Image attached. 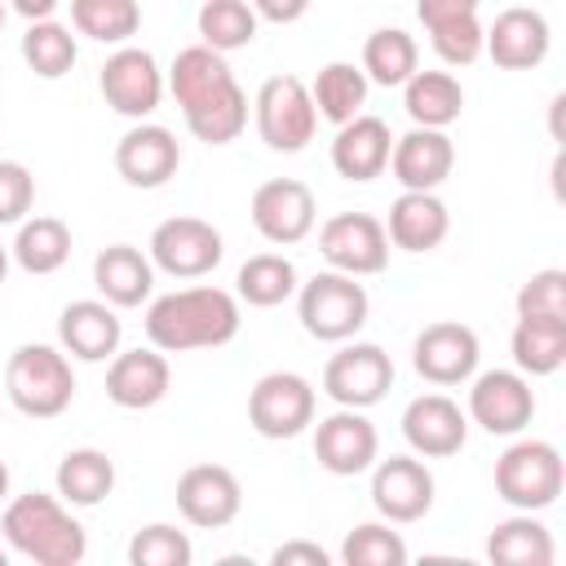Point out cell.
Listing matches in <instances>:
<instances>
[{
	"instance_id": "e575fe53",
	"label": "cell",
	"mask_w": 566,
	"mask_h": 566,
	"mask_svg": "<svg viewBox=\"0 0 566 566\" xmlns=\"http://www.w3.org/2000/svg\"><path fill=\"white\" fill-rule=\"evenodd\" d=\"M230 80H234V71H230L226 53H217V49H208V44L181 49V53L172 57V66H168V93H172V102H177L181 111H186L190 102L208 97L212 88L230 84Z\"/></svg>"
},
{
	"instance_id": "b9f144b4",
	"label": "cell",
	"mask_w": 566,
	"mask_h": 566,
	"mask_svg": "<svg viewBox=\"0 0 566 566\" xmlns=\"http://www.w3.org/2000/svg\"><path fill=\"white\" fill-rule=\"evenodd\" d=\"M482 31L486 27L478 22V13H464V18H447V22L429 27V40L447 66H469L482 57Z\"/></svg>"
},
{
	"instance_id": "7402d4cb",
	"label": "cell",
	"mask_w": 566,
	"mask_h": 566,
	"mask_svg": "<svg viewBox=\"0 0 566 566\" xmlns=\"http://www.w3.org/2000/svg\"><path fill=\"white\" fill-rule=\"evenodd\" d=\"M172 385V367L164 358V349H115L111 367H106V398L124 411H146L155 402L168 398Z\"/></svg>"
},
{
	"instance_id": "d590c367",
	"label": "cell",
	"mask_w": 566,
	"mask_h": 566,
	"mask_svg": "<svg viewBox=\"0 0 566 566\" xmlns=\"http://www.w3.org/2000/svg\"><path fill=\"white\" fill-rule=\"evenodd\" d=\"M234 292H239V301H248L256 310H274L296 292V265L283 252H256L239 265Z\"/></svg>"
},
{
	"instance_id": "f5cc1de1",
	"label": "cell",
	"mask_w": 566,
	"mask_h": 566,
	"mask_svg": "<svg viewBox=\"0 0 566 566\" xmlns=\"http://www.w3.org/2000/svg\"><path fill=\"white\" fill-rule=\"evenodd\" d=\"M0 27H4V0H0Z\"/></svg>"
},
{
	"instance_id": "ac0fdd59",
	"label": "cell",
	"mask_w": 566,
	"mask_h": 566,
	"mask_svg": "<svg viewBox=\"0 0 566 566\" xmlns=\"http://www.w3.org/2000/svg\"><path fill=\"white\" fill-rule=\"evenodd\" d=\"M553 31L548 18L539 9H504L495 13V22L482 31V53L500 66V71H535L548 57Z\"/></svg>"
},
{
	"instance_id": "7c38bea8",
	"label": "cell",
	"mask_w": 566,
	"mask_h": 566,
	"mask_svg": "<svg viewBox=\"0 0 566 566\" xmlns=\"http://www.w3.org/2000/svg\"><path fill=\"white\" fill-rule=\"evenodd\" d=\"M248 212H252L256 234H261L265 243H279V248L301 243V239L314 230V217H318L314 190H310L305 181H296V177L261 181V186L252 190Z\"/></svg>"
},
{
	"instance_id": "4316f807",
	"label": "cell",
	"mask_w": 566,
	"mask_h": 566,
	"mask_svg": "<svg viewBox=\"0 0 566 566\" xmlns=\"http://www.w3.org/2000/svg\"><path fill=\"white\" fill-rule=\"evenodd\" d=\"M57 495L62 504H75V509H93L102 504L111 491H115V460L97 447H75L57 460Z\"/></svg>"
},
{
	"instance_id": "d4e9b609",
	"label": "cell",
	"mask_w": 566,
	"mask_h": 566,
	"mask_svg": "<svg viewBox=\"0 0 566 566\" xmlns=\"http://www.w3.org/2000/svg\"><path fill=\"white\" fill-rule=\"evenodd\" d=\"M451 230V212L438 199V190H402L389 203V243L402 252H433Z\"/></svg>"
},
{
	"instance_id": "8fae6325",
	"label": "cell",
	"mask_w": 566,
	"mask_h": 566,
	"mask_svg": "<svg viewBox=\"0 0 566 566\" xmlns=\"http://www.w3.org/2000/svg\"><path fill=\"white\" fill-rule=\"evenodd\" d=\"M97 88H102V97H106V106H111L115 115L146 119L150 111H159V97H164V71H159V62H155L150 49L119 44V49L102 62Z\"/></svg>"
},
{
	"instance_id": "74e56055",
	"label": "cell",
	"mask_w": 566,
	"mask_h": 566,
	"mask_svg": "<svg viewBox=\"0 0 566 566\" xmlns=\"http://www.w3.org/2000/svg\"><path fill=\"white\" fill-rule=\"evenodd\" d=\"M71 27L97 44H124L142 27L137 0H71Z\"/></svg>"
},
{
	"instance_id": "277c9868",
	"label": "cell",
	"mask_w": 566,
	"mask_h": 566,
	"mask_svg": "<svg viewBox=\"0 0 566 566\" xmlns=\"http://www.w3.org/2000/svg\"><path fill=\"white\" fill-rule=\"evenodd\" d=\"M562 486H566L562 451L544 438H517L495 460V495L517 513H539L557 504Z\"/></svg>"
},
{
	"instance_id": "f35d334b",
	"label": "cell",
	"mask_w": 566,
	"mask_h": 566,
	"mask_svg": "<svg viewBox=\"0 0 566 566\" xmlns=\"http://www.w3.org/2000/svg\"><path fill=\"white\" fill-rule=\"evenodd\" d=\"M75 57H80V49H75L71 27H62L53 18H40V22L27 27V35H22V62L40 80H62L75 66Z\"/></svg>"
},
{
	"instance_id": "c3c4849f",
	"label": "cell",
	"mask_w": 566,
	"mask_h": 566,
	"mask_svg": "<svg viewBox=\"0 0 566 566\" xmlns=\"http://www.w3.org/2000/svg\"><path fill=\"white\" fill-rule=\"evenodd\" d=\"M27 22H40V18H53V9L62 4V0H9Z\"/></svg>"
},
{
	"instance_id": "ffe728a7",
	"label": "cell",
	"mask_w": 566,
	"mask_h": 566,
	"mask_svg": "<svg viewBox=\"0 0 566 566\" xmlns=\"http://www.w3.org/2000/svg\"><path fill=\"white\" fill-rule=\"evenodd\" d=\"M177 168H181V146L164 124H133L115 142V172L137 190L164 186Z\"/></svg>"
},
{
	"instance_id": "8d00e7d4",
	"label": "cell",
	"mask_w": 566,
	"mask_h": 566,
	"mask_svg": "<svg viewBox=\"0 0 566 566\" xmlns=\"http://www.w3.org/2000/svg\"><path fill=\"white\" fill-rule=\"evenodd\" d=\"M195 22H199V44L217 53H234L256 40V9L248 0H203Z\"/></svg>"
},
{
	"instance_id": "ba28073f",
	"label": "cell",
	"mask_w": 566,
	"mask_h": 566,
	"mask_svg": "<svg viewBox=\"0 0 566 566\" xmlns=\"http://www.w3.org/2000/svg\"><path fill=\"white\" fill-rule=\"evenodd\" d=\"M314 385L301 371H265L248 394V424L261 438L283 442L314 424Z\"/></svg>"
},
{
	"instance_id": "5b68a950",
	"label": "cell",
	"mask_w": 566,
	"mask_h": 566,
	"mask_svg": "<svg viewBox=\"0 0 566 566\" xmlns=\"http://www.w3.org/2000/svg\"><path fill=\"white\" fill-rule=\"evenodd\" d=\"M296 314H301V327L314 336V340H354L371 314V301H367V287L354 279V274H340V270H323L314 274L310 283H301V296H296Z\"/></svg>"
},
{
	"instance_id": "44dd1931",
	"label": "cell",
	"mask_w": 566,
	"mask_h": 566,
	"mask_svg": "<svg viewBox=\"0 0 566 566\" xmlns=\"http://www.w3.org/2000/svg\"><path fill=\"white\" fill-rule=\"evenodd\" d=\"M455 168V146L447 137V128H411L402 137H394L389 150V172L402 190H438Z\"/></svg>"
},
{
	"instance_id": "e0dca14e",
	"label": "cell",
	"mask_w": 566,
	"mask_h": 566,
	"mask_svg": "<svg viewBox=\"0 0 566 566\" xmlns=\"http://www.w3.org/2000/svg\"><path fill=\"white\" fill-rule=\"evenodd\" d=\"M433 473L416 455H389L371 469V504L385 522H420L433 509Z\"/></svg>"
},
{
	"instance_id": "7bdbcfd3",
	"label": "cell",
	"mask_w": 566,
	"mask_h": 566,
	"mask_svg": "<svg viewBox=\"0 0 566 566\" xmlns=\"http://www.w3.org/2000/svg\"><path fill=\"white\" fill-rule=\"evenodd\" d=\"M522 318H566V270H535L517 287Z\"/></svg>"
},
{
	"instance_id": "4dcf8cb0",
	"label": "cell",
	"mask_w": 566,
	"mask_h": 566,
	"mask_svg": "<svg viewBox=\"0 0 566 566\" xmlns=\"http://www.w3.org/2000/svg\"><path fill=\"white\" fill-rule=\"evenodd\" d=\"M522 376H553L566 363V318H522L509 336Z\"/></svg>"
},
{
	"instance_id": "1f68e13d",
	"label": "cell",
	"mask_w": 566,
	"mask_h": 566,
	"mask_svg": "<svg viewBox=\"0 0 566 566\" xmlns=\"http://www.w3.org/2000/svg\"><path fill=\"white\" fill-rule=\"evenodd\" d=\"M310 102H314L318 119H327L336 128L345 119L363 115V102H367V75H363V66H354V62H327V66H318V75L310 84Z\"/></svg>"
},
{
	"instance_id": "6da1fadb",
	"label": "cell",
	"mask_w": 566,
	"mask_h": 566,
	"mask_svg": "<svg viewBox=\"0 0 566 566\" xmlns=\"http://www.w3.org/2000/svg\"><path fill=\"white\" fill-rule=\"evenodd\" d=\"M239 301L226 287L199 283V287H177L150 301L146 310V340L164 354H186V349H217L239 336Z\"/></svg>"
},
{
	"instance_id": "9c48e42d",
	"label": "cell",
	"mask_w": 566,
	"mask_h": 566,
	"mask_svg": "<svg viewBox=\"0 0 566 566\" xmlns=\"http://www.w3.org/2000/svg\"><path fill=\"white\" fill-rule=\"evenodd\" d=\"M394 389V358L371 345V340H354V345H340L327 367H323V394L336 402V407H376L385 394Z\"/></svg>"
},
{
	"instance_id": "83f0119b",
	"label": "cell",
	"mask_w": 566,
	"mask_h": 566,
	"mask_svg": "<svg viewBox=\"0 0 566 566\" xmlns=\"http://www.w3.org/2000/svg\"><path fill=\"white\" fill-rule=\"evenodd\" d=\"M402 106L420 128H451L464 111V88L451 71H416L402 84Z\"/></svg>"
},
{
	"instance_id": "836d02e7",
	"label": "cell",
	"mask_w": 566,
	"mask_h": 566,
	"mask_svg": "<svg viewBox=\"0 0 566 566\" xmlns=\"http://www.w3.org/2000/svg\"><path fill=\"white\" fill-rule=\"evenodd\" d=\"M420 71V49L402 27H380L367 35L363 44V75L367 84H385V88H402L411 75Z\"/></svg>"
},
{
	"instance_id": "bcb514c9",
	"label": "cell",
	"mask_w": 566,
	"mask_h": 566,
	"mask_svg": "<svg viewBox=\"0 0 566 566\" xmlns=\"http://www.w3.org/2000/svg\"><path fill=\"white\" fill-rule=\"evenodd\" d=\"M478 4H482V0H416V18H420V22H424V31H429V27L447 22V18L478 13Z\"/></svg>"
},
{
	"instance_id": "30bf717a",
	"label": "cell",
	"mask_w": 566,
	"mask_h": 566,
	"mask_svg": "<svg viewBox=\"0 0 566 566\" xmlns=\"http://www.w3.org/2000/svg\"><path fill=\"white\" fill-rule=\"evenodd\" d=\"M318 252L332 270L367 279L389 265V234L385 221L371 212H336L318 226Z\"/></svg>"
},
{
	"instance_id": "f546056e",
	"label": "cell",
	"mask_w": 566,
	"mask_h": 566,
	"mask_svg": "<svg viewBox=\"0 0 566 566\" xmlns=\"http://www.w3.org/2000/svg\"><path fill=\"white\" fill-rule=\"evenodd\" d=\"M181 115H186V128H190L199 142L226 146V142H234V137L248 128V93L239 88V80H230V84L212 88L208 97L190 102Z\"/></svg>"
},
{
	"instance_id": "ab89813d",
	"label": "cell",
	"mask_w": 566,
	"mask_h": 566,
	"mask_svg": "<svg viewBox=\"0 0 566 566\" xmlns=\"http://www.w3.org/2000/svg\"><path fill=\"white\" fill-rule=\"evenodd\" d=\"M340 562L345 566H402L407 562V544L398 531H389V522H363L345 535L340 544Z\"/></svg>"
},
{
	"instance_id": "7a4b0ae2",
	"label": "cell",
	"mask_w": 566,
	"mask_h": 566,
	"mask_svg": "<svg viewBox=\"0 0 566 566\" xmlns=\"http://www.w3.org/2000/svg\"><path fill=\"white\" fill-rule=\"evenodd\" d=\"M0 531L9 548L35 566H75L88 553V535L66 513L62 495H44V491L13 495L0 513Z\"/></svg>"
},
{
	"instance_id": "2e32d148",
	"label": "cell",
	"mask_w": 566,
	"mask_h": 566,
	"mask_svg": "<svg viewBox=\"0 0 566 566\" xmlns=\"http://www.w3.org/2000/svg\"><path fill=\"white\" fill-rule=\"evenodd\" d=\"M376 451H380L376 424L358 407H340V411L323 416L314 429V460L336 478L367 473L376 464Z\"/></svg>"
},
{
	"instance_id": "d6986e66",
	"label": "cell",
	"mask_w": 566,
	"mask_h": 566,
	"mask_svg": "<svg viewBox=\"0 0 566 566\" xmlns=\"http://www.w3.org/2000/svg\"><path fill=\"white\" fill-rule=\"evenodd\" d=\"M402 438H407V447H411L416 455H424V460H447V455H455V451L464 447V438H469V416H464L460 402L447 398V394H420V398H411L407 411H402Z\"/></svg>"
},
{
	"instance_id": "f6af8a7d",
	"label": "cell",
	"mask_w": 566,
	"mask_h": 566,
	"mask_svg": "<svg viewBox=\"0 0 566 566\" xmlns=\"http://www.w3.org/2000/svg\"><path fill=\"white\" fill-rule=\"evenodd\" d=\"M270 562L274 566H327L332 557H327V548H318L310 539H287V544H279L270 553Z\"/></svg>"
},
{
	"instance_id": "52a82bcc",
	"label": "cell",
	"mask_w": 566,
	"mask_h": 566,
	"mask_svg": "<svg viewBox=\"0 0 566 566\" xmlns=\"http://www.w3.org/2000/svg\"><path fill=\"white\" fill-rule=\"evenodd\" d=\"M146 256L155 270H164L172 279H203L221 265L226 243H221V230L203 217H168L150 230Z\"/></svg>"
},
{
	"instance_id": "cb8c5ba5",
	"label": "cell",
	"mask_w": 566,
	"mask_h": 566,
	"mask_svg": "<svg viewBox=\"0 0 566 566\" xmlns=\"http://www.w3.org/2000/svg\"><path fill=\"white\" fill-rule=\"evenodd\" d=\"M394 133L380 115H354L332 137V168L345 181H376L389 168Z\"/></svg>"
},
{
	"instance_id": "ee69618b",
	"label": "cell",
	"mask_w": 566,
	"mask_h": 566,
	"mask_svg": "<svg viewBox=\"0 0 566 566\" xmlns=\"http://www.w3.org/2000/svg\"><path fill=\"white\" fill-rule=\"evenodd\" d=\"M35 203V177L27 164L18 159H0V226H18L27 221Z\"/></svg>"
},
{
	"instance_id": "60d3db41",
	"label": "cell",
	"mask_w": 566,
	"mask_h": 566,
	"mask_svg": "<svg viewBox=\"0 0 566 566\" xmlns=\"http://www.w3.org/2000/svg\"><path fill=\"white\" fill-rule=\"evenodd\" d=\"M195 548L186 539V531H177L172 522H150L128 539V562L133 566H190Z\"/></svg>"
},
{
	"instance_id": "8992f818",
	"label": "cell",
	"mask_w": 566,
	"mask_h": 566,
	"mask_svg": "<svg viewBox=\"0 0 566 566\" xmlns=\"http://www.w3.org/2000/svg\"><path fill=\"white\" fill-rule=\"evenodd\" d=\"M252 115H256L261 142L270 150H279V155L305 150L314 142V128H318V111L310 102V84L296 80V75H270L256 88Z\"/></svg>"
},
{
	"instance_id": "5bb4252c",
	"label": "cell",
	"mask_w": 566,
	"mask_h": 566,
	"mask_svg": "<svg viewBox=\"0 0 566 566\" xmlns=\"http://www.w3.org/2000/svg\"><path fill=\"white\" fill-rule=\"evenodd\" d=\"M478 358H482L478 332L455 318L429 323L411 345V363L429 385H464L478 371Z\"/></svg>"
},
{
	"instance_id": "816d5d0a",
	"label": "cell",
	"mask_w": 566,
	"mask_h": 566,
	"mask_svg": "<svg viewBox=\"0 0 566 566\" xmlns=\"http://www.w3.org/2000/svg\"><path fill=\"white\" fill-rule=\"evenodd\" d=\"M0 566H9V548H0Z\"/></svg>"
},
{
	"instance_id": "9a60e30c",
	"label": "cell",
	"mask_w": 566,
	"mask_h": 566,
	"mask_svg": "<svg viewBox=\"0 0 566 566\" xmlns=\"http://www.w3.org/2000/svg\"><path fill=\"white\" fill-rule=\"evenodd\" d=\"M243 486L226 464H190L177 478V513L199 531H221L239 517Z\"/></svg>"
},
{
	"instance_id": "484cf974",
	"label": "cell",
	"mask_w": 566,
	"mask_h": 566,
	"mask_svg": "<svg viewBox=\"0 0 566 566\" xmlns=\"http://www.w3.org/2000/svg\"><path fill=\"white\" fill-rule=\"evenodd\" d=\"M93 287L102 292L106 305L115 310H137L142 301H150V287H155V265L142 248L133 243H111L97 252L93 261Z\"/></svg>"
},
{
	"instance_id": "3957f363",
	"label": "cell",
	"mask_w": 566,
	"mask_h": 566,
	"mask_svg": "<svg viewBox=\"0 0 566 566\" xmlns=\"http://www.w3.org/2000/svg\"><path fill=\"white\" fill-rule=\"evenodd\" d=\"M4 394L22 416L35 420H53L71 407L75 398V371L66 349L53 345H18L4 363Z\"/></svg>"
},
{
	"instance_id": "681fc988",
	"label": "cell",
	"mask_w": 566,
	"mask_h": 566,
	"mask_svg": "<svg viewBox=\"0 0 566 566\" xmlns=\"http://www.w3.org/2000/svg\"><path fill=\"white\" fill-rule=\"evenodd\" d=\"M4 500H9V464L0 460V504H4Z\"/></svg>"
},
{
	"instance_id": "603a6c76",
	"label": "cell",
	"mask_w": 566,
	"mask_h": 566,
	"mask_svg": "<svg viewBox=\"0 0 566 566\" xmlns=\"http://www.w3.org/2000/svg\"><path fill=\"white\" fill-rule=\"evenodd\" d=\"M119 336H124V323H119L115 305H106V301H71L57 314V345L80 363L115 358Z\"/></svg>"
},
{
	"instance_id": "f1b7e54d",
	"label": "cell",
	"mask_w": 566,
	"mask_h": 566,
	"mask_svg": "<svg viewBox=\"0 0 566 566\" xmlns=\"http://www.w3.org/2000/svg\"><path fill=\"white\" fill-rule=\"evenodd\" d=\"M486 557L495 566H553V535L535 513H513L491 526Z\"/></svg>"
},
{
	"instance_id": "4fadbf2b",
	"label": "cell",
	"mask_w": 566,
	"mask_h": 566,
	"mask_svg": "<svg viewBox=\"0 0 566 566\" xmlns=\"http://www.w3.org/2000/svg\"><path fill=\"white\" fill-rule=\"evenodd\" d=\"M535 416V394H531V380L522 371H509V367H495V371H482L469 389V420L482 424L486 433L495 438H513L531 424Z\"/></svg>"
},
{
	"instance_id": "d6a6232c",
	"label": "cell",
	"mask_w": 566,
	"mask_h": 566,
	"mask_svg": "<svg viewBox=\"0 0 566 566\" xmlns=\"http://www.w3.org/2000/svg\"><path fill=\"white\" fill-rule=\"evenodd\" d=\"M9 252L27 274H57L71 261V230L62 217H27Z\"/></svg>"
},
{
	"instance_id": "7dc6e473",
	"label": "cell",
	"mask_w": 566,
	"mask_h": 566,
	"mask_svg": "<svg viewBox=\"0 0 566 566\" xmlns=\"http://www.w3.org/2000/svg\"><path fill=\"white\" fill-rule=\"evenodd\" d=\"M252 9H256V18H265V22H279V27H287V22H301L305 13H310V0H248Z\"/></svg>"
},
{
	"instance_id": "f907efd6",
	"label": "cell",
	"mask_w": 566,
	"mask_h": 566,
	"mask_svg": "<svg viewBox=\"0 0 566 566\" xmlns=\"http://www.w3.org/2000/svg\"><path fill=\"white\" fill-rule=\"evenodd\" d=\"M4 279H9V248L0 243V287H4Z\"/></svg>"
}]
</instances>
